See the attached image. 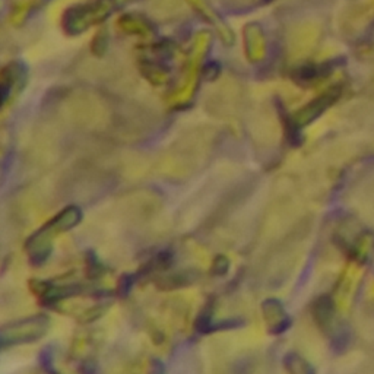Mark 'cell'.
I'll return each mask as SVG.
<instances>
[{"label": "cell", "instance_id": "11", "mask_svg": "<svg viewBox=\"0 0 374 374\" xmlns=\"http://www.w3.org/2000/svg\"><path fill=\"white\" fill-rule=\"evenodd\" d=\"M314 320L320 328H326L332 320V301L329 297H320L313 309Z\"/></svg>", "mask_w": 374, "mask_h": 374}, {"label": "cell", "instance_id": "8", "mask_svg": "<svg viewBox=\"0 0 374 374\" xmlns=\"http://www.w3.org/2000/svg\"><path fill=\"white\" fill-rule=\"evenodd\" d=\"M189 4L196 11L198 15H201L206 22H209L215 26L218 33L221 34V37L233 38L231 30L225 25V22L220 18V15L205 2V0H189Z\"/></svg>", "mask_w": 374, "mask_h": 374}, {"label": "cell", "instance_id": "7", "mask_svg": "<svg viewBox=\"0 0 374 374\" xmlns=\"http://www.w3.org/2000/svg\"><path fill=\"white\" fill-rule=\"evenodd\" d=\"M245 50L250 62H259L265 53V33L257 22L245 26Z\"/></svg>", "mask_w": 374, "mask_h": 374}, {"label": "cell", "instance_id": "1", "mask_svg": "<svg viewBox=\"0 0 374 374\" xmlns=\"http://www.w3.org/2000/svg\"><path fill=\"white\" fill-rule=\"evenodd\" d=\"M82 220V210L75 205L65 208L55 218L46 223L38 231H36L25 243L26 253L30 256L33 266H41L50 257L53 250V238L58 234L65 233L76 227Z\"/></svg>", "mask_w": 374, "mask_h": 374}, {"label": "cell", "instance_id": "10", "mask_svg": "<svg viewBox=\"0 0 374 374\" xmlns=\"http://www.w3.org/2000/svg\"><path fill=\"white\" fill-rule=\"evenodd\" d=\"M328 70L329 69H326L325 66L307 65V66H301V68L294 70L292 78H294V81H296V84L303 85V87H309V85L314 84L317 79L328 75Z\"/></svg>", "mask_w": 374, "mask_h": 374}, {"label": "cell", "instance_id": "15", "mask_svg": "<svg viewBox=\"0 0 374 374\" xmlns=\"http://www.w3.org/2000/svg\"><path fill=\"white\" fill-rule=\"evenodd\" d=\"M230 269V260L225 256H217L212 263V274L217 277H224Z\"/></svg>", "mask_w": 374, "mask_h": 374}, {"label": "cell", "instance_id": "4", "mask_svg": "<svg viewBox=\"0 0 374 374\" xmlns=\"http://www.w3.org/2000/svg\"><path fill=\"white\" fill-rule=\"evenodd\" d=\"M26 79H28V69H26L25 63L14 60L4 68L2 76H0V91H2L4 105H6L14 95H18L25 88Z\"/></svg>", "mask_w": 374, "mask_h": 374}, {"label": "cell", "instance_id": "17", "mask_svg": "<svg viewBox=\"0 0 374 374\" xmlns=\"http://www.w3.org/2000/svg\"><path fill=\"white\" fill-rule=\"evenodd\" d=\"M98 48H102V50L107 48V33L105 31H100L97 37L92 40V53L97 55Z\"/></svg>", "mask_w": 374, "mask_h": 374}, {"label": "cell", "instance_id": "3", "mask_svg": "<svg viewBox=\"0 0 374 374\" xmlns=\"http://www.w3.org/2000/svg\"><path fill=\"white\" fill-rule=\"evenodd\" d=\"M50 326V317L46 314H37L16 320L2 328L0 341H2V348L6 350L8 346L19 343H31L43 338Z\"/></svg>", "mask_w": 374, "mask_h": 374}, {"label": "cell", "instance_id": "12", "mask_svg": "<svg viewBox=\"0 0 374 374\" xmlns=\"http://www.w3.org/2000/svg\"><path fill=\"white\" fill-rule=\"evenodd\" d=\"M284 365L291 373L303 374V373H313L314 371L313 367L303 357H300L297 353H288L284 357Z\"/></svg>", "mask_w": 374, "mask_h": 374}, {"label": "cell", "instance_id": "13", "mask_svg": "<svg viewBox=\"0 0 374 374\" xmlns=\"http://www.w3.org/2000/svg\"><path fill=\"white\" fill-rule=\"evenodd\" d=\"M87 275L90 279H97L100 277H102L105 274V269L102 263L97 259V256L92 252H88V257H87Z\"/></svg>", "mask_w": 374, "mask_h": 374}, {"label": "cell", "instance_id": "16", "mask_svg": "<svg viewBox=\"0 0 374 374\" xmlns=\"http://www.w3.org/2000/svg\"><path fill=\"white\" fill-rule=\"evenodd\" d=\"M53 361H55V357H53V350L51 346H46V348L41 351L40 354V365L46 370V371H53L55 373L56 368L53 367Z\"/></svg>", "mask_w": 374, "mask_h": 374}, {"label": "cell", "instance_id": "2", "mask_svg": "<svg viewBox=\"0 0 374 374\" xmlns=\"http://www.w3.org/2000/svg\"><path fill=\"white\" fill-rule=\"evenodd\" d=\"M132 0H87L69 6L62 16V26L69 36H79L92 25L102 23L113 11L127 5Z\"/></svg>", "mask_w": 374, "mask_h": 374}, {"label": "cell", "instance_id": "14", "mask_svg": "<svg viewBox=\"0 0 374 374\" xmlns=\"http://www.w3.org/2000/svg\"><path fill=\"white\" fill-rule=\"evenodd\" d=\"M137 281H138V275H133V274H124V275H122L120 279H119V284H117V289H116V291H117V296L122 297V299L127 297Z\"/></svg>", "mask_w": 374, "mask_h": 374}, {"label": "cell", "instance_id": "6", "mask_svg": "<svg viewBox=\"0 0 374 374\" xmlns=\"http://www.w3.org/2000/svg\"><path fill=\"white\" fill-rule=\"evenodd\" d=\"M262 310L265 314L266 325H268V331L272 335H279L285 332L291 326V319L284 310V306L277 299L265 300L262 304Z\"/></svg>", "mask_w": 374, "mask_h": 374}, {"label": "cell", "instance_id": "5", "mask_svg": "<svg viewBox=\"0 0 374 374\" xmlns=\"http://www.w3.org/2000/svg\"><path fill=\"white\" fill-rule=\"evenodd\" d=\"M338 97H339V90H336V88L329 90L324 95L314 98L311 102H309L306 107H303L301 110H299L296 114L292 116V119L296 120V123L299 126L303 127V126L311 123L313 120H316L320 114H324L326 112V109H329V107L338 100Z\"/></svg>", "mask_w": 374, "mask_h": 374}, {"label": "cell", "instance_id": "9", "mask_svg": "<svg viewBox=\"0 0 374 374\" xmlns=\"http://www.w3.org/2000/svg\"><path fill=\"white\" fill-rule=\"evenodd\" d=\"M119 26L120 30L127 33V34H142L146 36L152 31V26L149 25V22L137 14H124L119 18Z\"/></svg>", "mask_w": 374, "mask_h": 374}]
</instances>
